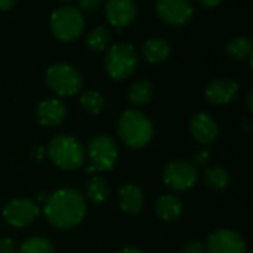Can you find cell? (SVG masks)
<instances>
[{
	"instance_id": "33",
	"label": "cell",
	"mask_w": 253,
	"mask_h": 253,
	"mask_svg": "<svg viewBox=\"0 0 253 253\" xmlns=\"http://www.w3.org/2000/svg\"><path fill=\"white\" fill-rule=\"evenodd\" d=\"M119 253H142L139 249H135V248H125L123 251H120Z\"/></svg>"
},
{
	"instance_id": "6",
	"label": "cell",
	"mask_w": 253,
	"mask_h": 253,
	"mask_svg": "<svg viewBox=\"0 0 253 253\" xmlns=\"http://www.w3.org/2000/svg\"><path fill=\"white\" fill-rule=\"evenodd\" d=\"M44 79L49 89L59 96H73L82 89L83 84L80 73L73 65L65 62L50 65L46 70Z\"/></svg>"
},
{
	"instance_id": "27",
	"label": "cell",
	"mask_w": 253,
	"mask_h": 253,
	"mask_svg": "<svg viewBox=\"0 0 253 253\" xmlns=\"http://www.w3.org/2000/svg\"><path fill=\"white\" fill-rule=\"evenodd\" d=\"M209 162H211V153L208 150H202V151L196 153L193 165H196L199 168H206Z\"/></svg>"
},
{
	"instance_id": "17",
	"label": "cell",
	"mask_w": 253,
	"mask_h": 253,
	"mask_svg": "<svg viewBox=\"0 0 253 253\" xmlns=\"http://www.w3.org/2000/svg\"><path fill=\"white\" fill-rule=\"evenodd\" d=\"M154 211H156V215L163 219V221H176L182 212H184V205L182 202L173 196V194H165L162 197L157 199L156 202V206H154Z\"/></svg>"
},
{
	"instance_id": "8",
	"label": "cell",
	"mask_w": 253,
	"mask_h": 253,
	"mask_svg": "<svg viewBox=\"0 0 253 253\" xmlns=\"http://www.w3.org/2000/svg\"><path fill=\"white\" fill-rule=\"evenodd\" d=\"M197 168L188 160H173L163 170L165 184L173 191H187L197 182Z\"/></svg>"
},
{
	"instance_id": "10",
	"label": "cell",
	"mask_w": 253,
	"mask_h": 253,
	"mask_svg": "<svg viewBox=\"0 0 253 253\" xmlns=\"http://www.w3.org/2000/svg\"><path fill=\"white\" fill-rule=\"evenodd\" d=\"M156 13L169 25L182 27L191 21L194 10L190 0H156Z\"/></svg>"
},
{
	"instance_id": "1",
	"label": "cell",
	"mask_w": 253,
	"mask_h": 253,
	"mask_svg": "<svg viewBox=\"0 0 253 253\" xmlns=\"http://www.w3.org/2000/svg\"><path fill=\"white\" fill-rule=\"evenodd\" d=\"M43 212L53 227L70 230L83 221L86 215V199L74 188H61L46 197Z\"/></svg>"
},
{
	"instance_id": "4",
	"label": "cell",
	"mask_w": 253,
	"mask_h": 253,
	"mask_svg": "<svg viewBox=\"0 0 253 253\" xmlns=\"http://www.w3.org/2000/svg\"><path fill=\"white\" fill-rule=\"evenodd\" d=\"M84 28L82 10L73 6L58 7L50 16V31L61 42H73Z\"/></svg>"
},
{
	"instance_id": "32",
	"label": "cell",
	"mask_w": 253,
	"mask_h": 253,
	"mask_svg": "<svg viewBox=\"0 0 253 253\" xmlns=\"http://www.w3.org/2000/svg\"><path fill=\"white\" fill-rule=\"evenodd\" d=\"M203 7H215L218 6L222 0H197Z\"/></svg>"
},
{
	"instance_id": "18",
	"label": "cell",
	"mask_w": 253,
	"mask_h": 253,
	"mask_svg": "<svg viewBox=\"0 0 253 253\" xmlns=\"http://www.w3.org/2000/svg\"><path fill=\"white\" fill-rule=\"evenodd\" d=\"M142 55L151 64L163 62L170 55V44L163 39H151L142 46Z\"/></svg>"
},
{
	"instance_id": "11",
	"label": "cell",
	"mask_w": 253,
	"mask_h": 253,
	"mask_svg": "<svg viewBox=\"0 0 253 253\" xmlns=\"http://www.w3.org/2000/svg\"><path fill=\"white\" fill-rule=\"evenodd\" d=\"M205 249L208 253H246V243L233 230H218L209 236Z\"/></svg>"
},
{
	"instance_id": "19",
	"label": "cell",
	"mask_w": 253,
	"mask_h": 253,
	"mask_svg": "<svg viewBox=\"0 0 253 253\" xmlns=\"http://www.w3.org/2000/svg\"><path fill=\"white\" fill-rule=\"evenodd\" d=\"M203 182L215 191H224L231 185V176L224 168H208L203 175Z\"/></svg>"
},
{
	"instance_id": "16",
	"label": "cell",
	"mask_w": 253,
	"mask_h": 253,
	"mask_svg": "<svg viewBox=\"0 0 253 253\" xmlns=\"http://www.w3.org/2000/svg\"><path fill=\"white\" fill-rule=\"evenodd\" d=\"M119 202L123 212L129 215H136L144 208V193L135 184H126L119 191Z\"/></svg>"
},
{
	"instance_id": "15",
	"label": "cell",
	"mask_w": 253,
	"mask_h": 253,
	"mask_svg": "<svg viewBox=\"0 0 253 253\" xmlns=\"http://www.w3.org/2000/svg\"><path fill=\"white\" fill-rule=\"evenodd\" d=\"M67 116V107L61 99L49 98L42 101L36 110V119L42 126H58Z\"/></svg>"
},
{
	"instance_id": "31",
	"label": "cell",
	"mask_w": 253,
	"mask_h": 253,
	"mask_svg": "<svg viewBox=\"0 0 253 253\" xmlns=\"http://www.w3.org/2000/svg\"><path fill=\"white\" fill-rule=\"evenodd\" d=\"M16 0H0V10L6 12L9 9H12L15 6Z\"/></svg>"
},
{
	"instance_id": "30",
	"label": "cell",
	"mask_w": 253,
	"mask_h": 253,
	"mask_svg": "<svg viewBox=\"0 0 253 253\" xmlns=\"http://www.w3.org/2000/svg\"><path fill=\"white\" fill-rule=\"evenodd\" d=\"M46 154V150L43 147H34L33 148V159L34 160H42Z\"/></svg>"
},
{
	"instance_id": "28",
	"label": "cell",
	"mask_w": 253,
	"mask_h": 253,
	"mask_svg": "<svg viewBox=\"0 0 253 253\" xmlns=\"http://www.w3.org/2000/svg\"><path fill=\"white\" fill-rule=\"evenodd\" d=\"M16 243L9 237L0 239V253H16Z\"/></svg>"
},
{
	"instance_id": "35",
	"label": "cell",
	"mask_w": 253,
	"mask_h": 253,
	"mask_svg": "<svg viewBox=\"0 0 253 253\" xmlns=\"http://www.w3.org/2000/svg\"><path fill=\"white\" fill-rule=\"evenodd\" d=\"M62 1H71V0H62Z\"/></svg>"
},
{
	"instance_id": "23",
	"label": "cell",
	"mask_w": 253,
	"mask_h": 253,
	"mask_svg": "<svg viewBox=\"0 0 253 253\" xmlns=\"http://www.w3.org/2000/svg\"><path fill=\"white\" fill-rule=\"evenodd\" d=\"M16 253H53V245L46 237H30L22 242Z\"/></svg>"
},
{
	"instance_id": "22",
	"label": "cell",
	"mask_w": 253,
	"mask_h": 253,
	"mask_svg": "<svg viewBox=\"0 0 253 253\" xmlns=\"http://www.w3.org/2000/svg\"><path fill=\"white\" fill-rule=\"evenodd\" d=\"M151 96H153V87H151L150 82H147V80H141V82L133 83L127 92L129 101L133 105H139V107L148 104Z\"/></svg>"
},
{
	"instance_id": "29",
	"label": "cell",
	"mask_w": 253,
	"mask_h": 253,
	"mask_svg": "<svg viewBox=\"0 0 253 253\" xmlns=\"http://www.w3.org/2000/svg\"><path fill=\"white\" fill-rule=\"evenodd\" d=\"M102 0H79V6L84 12H95L101 6Z\"/></svg>"
},
{
	"instance_id": "3",
	"label": "cell",
	"mask_w": 253,
	"mask_h": 253,
	"mask_svg": "<svg viewBox=\"0 0 253 253\" xmlns=\"http://www.w3.org/2000/svg\"><path fill=\"white\" fill-rule=\"evenodd\" d=\"M46 154L52 163L62 170H74L80 168L86 159V151L82 142L70 135H58L52 138L46 148Z\"/></svg>"
},
{
	"instance_id": "24",
	"label": "cell",
	"mask_w": 253,
	"mask_h": 253,
	"mask_svg": "<svg viewBox=\"0 0 253 253\" xmlns=\"http://www.w3.org/2000/svg\"><path fill=\"white\" fill-rule=\"evenodd\" d=\"M110 43V31L105 27H96L93 28L86 39V44L90 50L95 52H101L104 49H107Z\"/></svg>"
},
{
	"instance_id": "2",
	"label": "cell",
	"mask_w": 253,
	"mask_h": 253,
	"mask_svg": "<svg viewBox=\"0 0 253 253\" xmlns=\"http://www.w3.org/2000/svg\"><path fill=\"white\" fill-rule=\"evenodd\" d=\"M117 132L123 144H126L129 148L139 150L145 147L154 133L151 120L138 110H126L117 126Z\"/></svg>"
},
{
	"instance_id": "34",
	"label": "cell",
	"mask_w": 253,
	"mask_h": 253,
	"mask_svg": "<svg viewBox=\"0 0 253 253\" xmlns=\"http://www.w3.org/2000/svg\"><path fill=\"white\" fill-rule=\"evenodd\" d=\"M248 104H249V110H252V92H249V96H248Z\"/></svg>"
},
{
	"instance_id": "26",
	"label": "cell",
	"mask_w": 253,
	"mask_h": 253,
	"mask_svg": "<svg viewBox=\"0 0 253 253\" xmlns=\"http://www.w3.org/2000/svg\"><path fill=\"white\" fill-rule=\"evenodd\" d=\"M182 253H205V245L200 240H190L185 243Z\"/></svg>"
},
{
	"instance_id": "12",
	"label": "cell",
	"mask_w": 253,
	"mask_h": 253,
	"mask_svg": "<svg viewBox=\"0 0 253 253\" xmlns=\"http://www.w3.org/2000/svg\"><path fill=\"white\" fill-rule=\"evenodd\" d=\"M136 15V6L133 0H107L105 16L107 21L116 28H125L132 24Z\"/></svg>"
},
{
	"instance_id": "13",
	"label": "cell",
	"mask_w": 253,
	"mask_h": 253,
	"mask_svg": "<svg viewBox=\"0 0 253 253\" xmlns=\"http://www.w3.org/2000/svg\"><path fill=\"white\" fill-rule=\"evenodd\" d=\"M239 83L233 79H219L208 84L205 95L209 102L215 105H225L234 101L239 95Z\"/></svg>"
},
{
	"instance_id": "25",
	"label": "cell",
	"mask_w": 253,
	"mask_h": 253,
	"mask_svg": "<svg viewBox=\"0 0 253 253\" xmlns=\"http://www.w3.org/2000/svg\"><path fill=\"white\" fill-rule=\"evenodd\" d=\"M80 104L84 108V111H87L90 114H98V113H101L104 110L105 101H104V96L99 92L86 90L80 96Z\"/></svg>"
},
{
	"instance_id": "21",
	"label": "cell",
	"mask_w": 253,
	"mask_h": 253,
	"mask_svg": "<svg viewBox=\"0 0 253 253\" xmlns=\"http://www.w3.org/2000/svg\"><path fill=\"white\" fill-rule=\"evenodd\" d=\"M110 187L101 176H93L86 185V196L93 205H101L108 199Z\"/></svg>"
},
{
	"instance_id": "14",
	"label": "cell",
	"mask_w": 253,
	"mask_h": 253,
	"mask_svg": "<svg viewBox=\"0 0 253 253\" xmlns=\"http://www.w3.org/2000/svg\"><path fill=\"white\" fill-rule=\"evenodd\" d=\"M190 129H191L193 138L202 145L212 144L218 138V133H219V129H218L215 119L206 113L196 114L191 120Z\"/></svg>"
},
{
	"instance_id": "7",
	"label": "cell",
	"mask_w": 253,
	"mask_h": 253,
	"mask_svg": "<svg viewBox=\"0 0 253 253\" xmlns=\"http://www.w3.org/2000/svg\"><path fill=\"white\" fill-rule=\"evenodd\" d=\"M89 162L90 168L96 172L111 170L119 159V148L113 138L108 135H98L89 144Z\"/></svg>"
},
{
	"instance_id": "9",
	"label": "cell",
	"mask_w": 253,
	"mask_h": 253,
	"mask_svg": "<svg viewBox=\"0 0 253 253\" xmlns=\"http://www.w3.org/2000/svg\"><path fill=\"white\" fill-rule=\"evenodd\" d=\"M40 213V208L34 200L30 199H13L3 209L4 221L16 228L33 224Z\"/></svg>"
},
{
	"instance_id": "5",
	"label": "cell",
	"mask_w": 253,
	"mask_h": 253,
	"mask_svg": "<svg viewBox=\"0 0 253 253\" xmlns=\"http://www.w3.org/2000/svg\"><path fill=\"white\" fill-rule=\"evenodd\" d=\"M138 65V55L130 43H116L105 55V70L113 80L127 79Z\"/></svg>"
},
{
	"instance_id": "20",
	"label": "cell",
	"mask_w": 253,
	"mask_h": 253,
	"mask_svg": "<svg viewBox=\"0 0 253 253\" xmlns=\"http://www.w3.org/2000/svg\"><path fill=\"white\" fill-rule=\"evenodd\" d=\"M252 40L245 36H237L231 39L227 44L228 55L236 61H243L252 56Z\"/></svg>"
}]
</instances>
